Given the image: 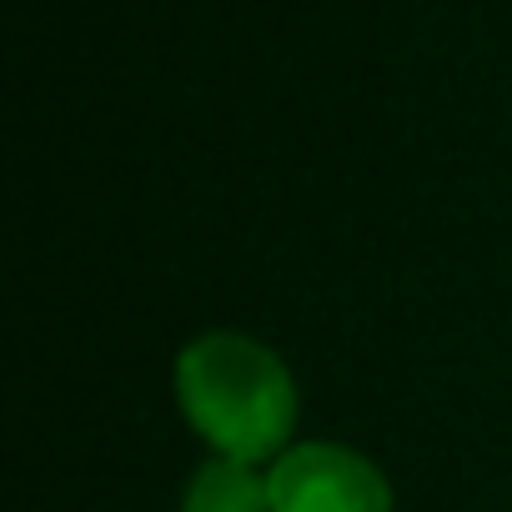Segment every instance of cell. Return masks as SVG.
Wrapping results in <instances>:
<instances>
[{
	"label": "cell",
	"mask_w": 512,
	"mask_h": 512,
	"mask_svg": "<svg viewBox=\"0 0 512 512\" xmlns=\"http://www.w3.org/2000/svg\"><path fill=\"white\" fill-rule=\"evenodd\" d=\"M176 397L191 427L231 462H267L282 457L297 427V387L282 357L262 342L211 332L191 342L176 362Z\"/></svg>",
	"instance_id": "cell-1"
},
{
	"label": "cell",
	"mask_w": 512,
	"mask_h": 512,
	"mask_svg": "<svg viewBox=\"0 0 512 512\" xmlns=\"http://www.w3.org/2000/svg\"><path fill=\"white\" fill-rule=\"evenodd\" d=\"M272 512H392L387 477L352 447L302 442L267 472Z\"/></svg>",
	"instance_id": "cell-2"
},
{
	"label": "cell",
	"mask_w": 512,
	"mask_h": 512,
	"mask_svg": "<svg viewBox=\"0 0 512 512\" xmlns=\"http://www.w3.org/2000/svg\"><path fill=\"white\" fill-rule=\"evenodd\" d=\"M181 512H272V492L267 477H256L246 462L211 457L191 472Z\"/></svg>",
	"instance_id": "cell-3"
}]
</instances>
